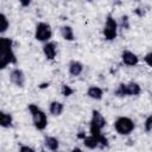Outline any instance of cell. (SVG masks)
Listing matches in <instances>:
<instances>
[{"label": "cell", "instance_id": "6da1fadb", "mask_svg": "<svg viewBox=\"0 0 152 152\" xmlns=\"http://www.w3.org/2000/svg\"><path fill=\"white\" fill-rule=\"evenodd\" d=\"M17 57L13 51V42L11 38H0V69H5L8 64H15Z\"/></svg>", "mask_w": 152, "mask_h": 152}, {"label": "cell", "instance_id": "7a4b0ae2", "mask_svg": "<svg viewBox=\"0 0 152 152\" xmlns=\"http://www.w3.org/2000/svg\"><path fill=\"white\" fill-rule=\"evenodd\" d=\"M28 110L31 113V116H32V122L34 125V127L38 129V131H43L48 126V118H46V114L34 103H30L28 104Z\"/></svg>", "mask_w": 152, "mask_h": 152}, {"label": "cell", "instance_id": "3957f363", "mask_svg": "<svg viewBox=\"0 0 152 152\" xmlns=\"http://www.w3.org/2000/svg\"><path fill=\"white\" fill-rule=\"evenodd\" d=\"M114 128L120 135H128L134 131L135 125L132 119H129L127 116H120L115 120Z\"/></svg>", "mask_w": 152, "mask_h": 152}, {"label": "cell", "instance_id": "277c9868", "mask_svg": "<svg viewBox=\"0 0 152 152\" xmlns=\"http://www.w3.org/2000/svg\"><path fill=\"white\" fill-rule=\"evenodd\" d=\"M52 37V30L51 26L48 23H38L34 30V38L38 42H43L46 43L50 40V38Z\"/></svg>", "mask_w": 152, "mask_h": 152}, {"label": "cell", "instance_id": "5b68a950", "mask_svg": "<svg viewBox=\"0 0 152 152\" xmlns=\"http://www.w3.org/2000/svg\"><path fill=\"white\" fill-rule=\"evenodd\" d=\"M106 119L99 110L91 112V119H90V133H100L102 128L106 126Z\"/></svg>", "mask_w": 152, "mask_h": 152}, {"label": "cell", "instance_id": "8992f818", "mask_svg": "<svg viewBox=\"0 0 152 152\" xmlns=\"http://www.w3.org/2000/svg\"><path fill=\"white\" fill-rule=\"evenodd\" d=\"M118 34V23L112 15H108L103 27V36L107 40H114Z\"/></svg>", "mask_w": 152, "mask_h": 152}, {"label": "cell", "instance_id": "52a82bcc", "mask_svg": "<svg viewBox=\"0 0 152 152\" xmlns=\"http://www.w3.org/2000/svg\"><path fill=\"white\" fill-rule=\"evenodd\" d=\"M10 80L18 88H24L25 86V74L21 69H18V68L13 69L10 74Z\"/></svg>", "mask_w": 152, "mask_h": 152}, {"label": "cell", "instance_id": "ba28073f", "mask_svg": "<svg viewBox=\"0 0 152 152\" xmlns=\"http://www.w3.org/2000/svg\"><path fill=\"white\" fill-rule=\"evenodd\" d=\"M121 59H122L124 64H126L128 66H134V65H137L139 63V57L135 53H133L132 51H128V50L122 51Z\"/></svg>", "mask_w": 152, "mask_h": 152}, {"label": "cell", "instance_id": "9c48e42d", "mask_svg": "<svg viewBox=\"0 0 152 152\" xmlns=\"http://www.w3.org/2000/svg\"><path fill=\"white\" fill-rule=\"evenodd\" d=\"M43 52H44V56L46 57V59H49V61L55 59L56 53H57L56 43H53V42H46L44 44V46H43Z\"/></svg>", "mask_w": 152, "mask_h": 152}, {"label": "cell", "instance_id": "30bf717a", "mask_svg": "<svg viewBox=\"0 0 152 152\" xmlns=\"http://www.w3.org/2000/svg\"><path fill=\"white\" fill-rule=\"evenodd\" d=\"M44 145L48 150L50 151H57L59 147V141L57 138L51 137V135H45L44 138Z\"/></svg>", "mask_w": 152, "mask_h": 152}, {"label": "cell", "instance_id": "8fae6325", "mask_svg": "<svg viewBox=\"0 0 152 152\" xmlns=\"http://www.w3.org/2000/svg\"><path fill=\"white\" fill-rule=\"evenodd\" d=\"M83 71V64L78 61H71L69 63V74L71 76H78Z\"/></svg>", "mask_w": 152, "mask_h": 152}, {"label": "cell", "instance_id": "7c38bea8", "mask_svg": "<svg viewBox=\"0 0 152 152\" xmlns=\"http://www.w3.org/2000/svg\"><path fill=\"white\" fill-rule=\"evenodd\" d=\"M141 91V88L135 82L126 83V96H137Z\"/></svg>", "mask_w": 152, "mask_h": 152}, {"label": "cell", "instance_id": "4fadbf2b", "mask_svg": "<svg viewBox=\"0 0 152 152\" xmlns=\"http://www.w3.org/2000/svg\"><path fill=\"white\" fill-rule=\"evenodd\" d=\"M87 95H88L90 99H93V100H101L102 96H103V90H102L100 87L91 86V87L88 88Z\"/></svg>", "mask_w": 152, "mask_h": 152}, {"label": "cell", "instance_id": "5bb4252c", "mask_svg": "<svg viewBox=\"0 0 152 152\" xmlns=\"http://www.w3.org/2000/svg\"><path fill=\"white\" fill-rule=\"evenodd\" d=\"M49 110L53 116H59L64 110V104L59 101H52L49 106Z\"/></svg>", "mask_w": 152, "mask_h": 152}, {"label": "cell", "instance_id": "9a60e30c", "mask_svg": "<svg viewBox=\"0 0 152 152\" xmlns=\"http://www.w3.org/2000/svg\"><path fill=\"white\" fill-rule=\"evenodd\" d=\"M13 124V118L10 113H6L4 110L0 112V125L4 127V128H8L11 127Z\"/></svg>", "mask_w": 152, "mask_h": 152}, {"label": "cell", "instance_id": "2e32d148", "mask_svg": "<svg viewBox=\"0 0 152 152\" xmlns=\"http://www.w3.org/2000/svg\"><path fill=\"white\" fill-rule=\"evenodd\" d=\"M61 36H62L65 40H68V42H72V40L75 39L74 30H72V27L69 26V25H64V26L61 27Z\"/></svg>", "mask_w": 152, "mask_h": 152}, {"label": "cell", "instance_id": "e0dca14e", "mask_svg": "<svg viewBox=\"0 0 152 152\" xmlns=\"http://www.w3.org/2000/svg\"><path fill=\"white\" fill-rule=\"evenodd\" d=\"M0 21H1L0 32H1V34H4V33L7 31V28L10 27V23H8V19H7V17H6L5 13H1V15H0Z\"/></svg>", "mask_w": 152, "mask_h": 152}, {"label": "cell", "instance_id": "ac0fdd59", "mask_svg": "<svg viewBox=\"0 0 152 152\" xmlns=\"http://www.w3.org/2000/svg\"><path fill=\"white\" fill-rule=\"evenodd\" d=\"M115 95L119 97H124L126 96V83H120L119 87L115 90Z\"/></svg>", "mask_w": 152, "mask_h": 152}, {"label": "cell", "instance_id": "d6986e66", "mask_svg": "<svg viewBox=\"0 0 152 152\" xmlns=\"http://www.w3.org/2000/svg\"><path fill=\"white\" fill-rule=\"evenodd\" d=\"M61 93H62V95H64V96H70V95H72L74 90H72L69 86L63 84V86H62V89H61Z\"/></svg>", "mask_w": 152, "mask_h": 152}, {"label": "cell", "instance_id": "ffe728a7", "mask_svg": "<svg viewBox=\"0 0 152 152\" xmlns=\"http://www.w3.org/2000/svg\"><path fill=\"white\" fill-rule=\"evenodd\" d=\"M144 126H145V131H146V132H151V131H152V114L146 118Z\"/></svg>", "mask_w": 152, "mask_h": 152}, {"label": "cell", "instance_id": "44dd1931", "mask_svg": "<svg viewBox=\"0 0 152 152\" xmlns=\"http://www.w3.org/2000/svg\"><path fill=\"white\" fill-rule=\"evenodd\" d=\"M144 62H145L148 66H152V51L145 55V57H144Z\"/></svg>", "mask_w": 152, "mask_h": 152}, {"label": "cell", "instance_id": "7402d4cb", "mask_svg": "<svg viewBox=\"0 0 152 152\" xmlns=\"http://www.w3.org/2000/svg\"><path fill=\"white\" fill-rule=\"evenodd\" d=\"M19 151L24 152V151H30V152H34V148L30 147V146H20L19 147Z\"/></svg>", "mask_w": 152, "mask_h": 152}, {"label": "cell", "instance_id": "603a6c76", "mask_svg": "<svg viewBox=\"0 0 152 152\" xmlns=\"http://www.w3.org/2000/svg\"><path fill=\"white\" fill-rule=\"evenodd\" d=\"M19 2H20V5H21L23 7H27V6H30L31 0H19Z\"/></svg>", "mask_w": 152, "mask_h": 152}]
</instances>
